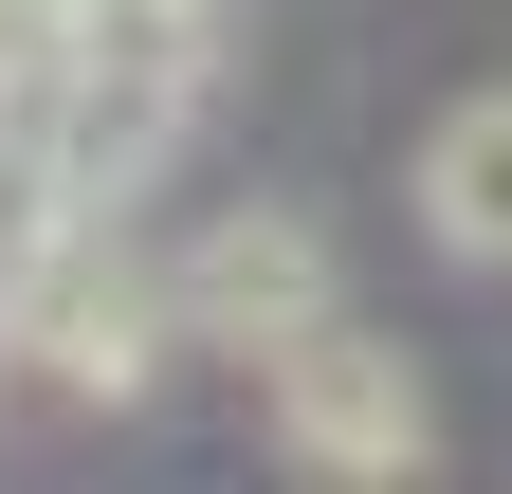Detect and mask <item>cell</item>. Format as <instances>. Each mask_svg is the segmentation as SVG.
I'll return each mask as SVG.
<instances>
[{"label": "cell", "mask_w": 512, "mask_h": 494, "mask_svg": "<svg viewBox=\"0 0 512 494\" xmlns=\"http://www.w3.org/2000/svg\"><path fill=\"white\" fill-rule=\"evenodd\" d=\"M220 19L238 0H37L0 147L55 202H147L183 165V129H202V92H220Z\"/></svg>", "instance_id": "1"}, {"label": "cell", "mask_w": 512, "mask_h": 494, "mask_svg": "<svg viewBox=\"0 0 512 494\" xmlns=\"http://www.w3.org/2000/svg\"><path fill=\"white\" fill-rule=\"evenodd\" d=\"M165 366H183V293H165V238H128V202H74L0 257V385L147 403Z\"/></svg>", "instance_id": "2"}, {"label": "cell", "mask_w": 512, "mask_h": 494, "mask_svg": "<svg viewBox=\"0 0 512 494\" xmlns=\"http://www.w3.org/2000/svg\"><path fill=\"white\" fill-rule=\"evenodd\" d=\"M256 403H275V458H293V476H330V494H403V476L439 458L421 348H403V330H366V312L293 330L275 366H256Z\"/></svg>", "instance_id": "3"}, {"label": "cell", "mask_w": 512, "mask_h": 494, "mask_svg": "<svg viewBox=\"0 0 512 494\" xmlns=\"http://www.w3.org/2000/svg\"><path fill=\"white\" fill-rule=\"evenodd\" d=\"M165 293H183V348L238 366V385H256L293 330H330V312H348L330 220H311V202H220L202 238H165Z\"/></svg>", "instance_id": "4"}, {"label": "cell", "mask_w": 512, "mask_h": 494, "mask_svg": "<svg viewBox=\"0 0 512 494\" xmlns=\"http://www.w3.org/2000/svg\"><path fill=\"white\" fill-rule=\"evenodd\" d=\"M403 202H421V238H439L458 275H512V74H476V92L421 129Z\"/></svg>", "instance_id": "5"}]
</instances>
